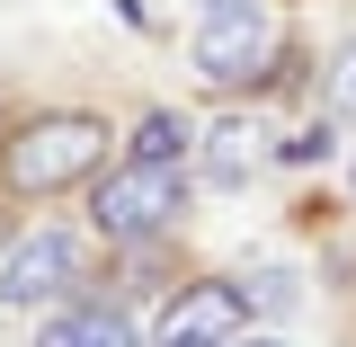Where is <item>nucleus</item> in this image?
<instances>
[{
    "mask_svg": "<svg viewBox=\"0 0 356 347\" xmlns=\"http://www.w3.org/2000/svg\"><path fill=\"white\" fill-rule=\"evenodd\" d=\"M98 161H107V125L98 116H81V107H63V116H36V125L9 143V187L18 196H54V187H72V178H98Z\"/></svg>",
    "mask_w": 356,
    "mask_h": 347,
    "instance_id": "f257e3e1",
    "label": "nucleus"
},
{
    "mask_svg": "<svg viewBox=\"0 0 356 347\" xmlns=\"http://www.w3.org/2000/svg\"><path fill=\"white\" fill-rule=\"evenodd\" d=\"M178 205H187V170H161V161H125L89 187V223L107 241H152L161 223H178Z\"/></svg>",
    "mask_w": 356,
    "mask_h": 347,
    "instance_id": "f03ea898",
    "label": "nucleus"
},
{
    "mask_svg": "<svg viewBox=\"0 0 356 347\" xmlns=\"http://www.w3.org/2000/svg\"><path fill=\"white\" fill-rule=\"evenodd\" d=\"M196 72L214 89H250L267 81V63H276V18H267L259 0H222V9H205L196 18Z\"/></svg>",
    "mask_w": 356,
    "mask_h": 347,
    "instance_id": "7ed1b4c3",
    "label": "nucleus"
},
{
    "mask_svg": "<svg viewBox=\"0 0 356 347\" xmlns=\"http://www.w3.org/2000/svg\"><path fill=\"white\" fill-rule=\"evenodd\" d=\"M81 285V241L72 232H27L9 259H0V303L9 312H36V303H54V294H72Z\"/></svg>",
    "mask_w": 356,
    "mask_h": 347,
    "instance_id": "20e7f679",
    "label": "nucleus"
},
{
    "mask_svg": "<svg viewBox=\"0 0 356 347\" xmlns=\"http://www.w3.org/2000/svg\"><path fill=\"white\" fill-rule=\"evenodd\" d=\"M241 321H250V294L241 285H187L161 312V347H232Z\"/></svg>",
    "mask_w": 356,
    "mask_h": 347,
    "instance_id": "39448f33",
    "label": "nucleus"
},
{
    "mask_svg": "<svg viewBox=\"0 0 356 347\" xmlns=\"http://www.w3.org/2000/svg\"><path fill=\"white\" fill-rule=\"evenodd\" d=\"M205 143V125H187V116H170V107H152L143 125L125 134V161H161V170H187V152Z\"/></svg>",
    "mask_w": 356,
    "mask_h": 347,
    "instance_id": "423d86ee",
    "label": "nucleus"
},
{
    "mask_svg": "<svg viewBox=\"0 0 356 347\" xmlns=\"http://www.w3.org/2000/svg\"><path fill=\"white\" fill-rule=\"evenodd\" d=\"M36 347H143V339H134V321H125V312L89 303V312H63V321H54Z\"/></svg>",
    "mask_w": 356,
    "mask_h": 347,
    "instance_id": "0eeeda50",
    "label": "nucleus"
},
{
    "mask_svg": "<svg viewBox=\"0 0 356 347\" xmlns=\"http://www.w3.org/2000/svg\"><path fill=\"white\" fill-rule=\"evenodd\" d=\"M250 170H259V125H241V116L232 125H205V178L214 187H241Z\"/></svg>",
    "mask_w": 356,
    "mask_h": 347,
    "instance_id": "6e6552de",
    "label": "nucleus"
},
{
    "mask_svg": "<svg viewBox=\"0 0 356 347\" xmlns=\"http://www.w3.org/2000/svg\"><path fill=\"white\" fill-rule=\"evenodd\" d=\"M241 294H250L259 312H294V303H303V285H294V267H259V276H250Z\"/></svg>",
    "mask_w": 356,
    "mask_h": 347,
    "instance_id": "1a4fd4ad",
    "label": "nucleus"
},
{
    "mask_svg": "<svg viewBox=\"0 0 356 347\" xmlns=\"http://www.w3.org/2000/svg\"><path fill=\"white\" fill-rule=\"evenodd\" d=\"M330 116H339V125H356V36L339 45V63H330Z\"/></svg>",
    "mask_w": 356,
    "mask_h": 347,
    "instance_id": "9d476101",
    "label": "nucleus"
},
{
    "mask_svg": "<svg viewBox=\"0 0 356 347\" xmlns=\"http://www.w3.org/2000/svg\"><path fill=\"white\" fill-rule=\"evenodd\" d=\"M232 347H294V339H276V330H267V339H232Z\"/></svg>",
    "mask_w": 356,
    "mask_h": 347,
    "instance_id": "9b49d317",
    "label": "nucleus"
},
{
    "mask_svg": "<svg viewBox=\"0 0 356 347\" xmlns=\"http://www.w3.org/2000/svg\"><path fill=\"white\" fill-rule=\"evenodd\" d=\"M205 9H222V0H205Z\"/></svg>",
    "mask_w": 356,
    "mask_h": 347,
    "instance_id": "f8f14e48",
    "label": "nucleus"
},
{
    "mask_svg": "<svg viewBox=\"0 0 356 347\" xmlns=\"http://www.w3.org/2000/svg\"><path fill=\"white\" fill-rule=\"evenodd\" d=\"M348 178H356V161H348Z\"/></svg>",
    "mask_w": 356,
    "mask_h": 347,
    "instance_id": "ddd939ff",
    "label": "nucleus"
}]
</instances>
